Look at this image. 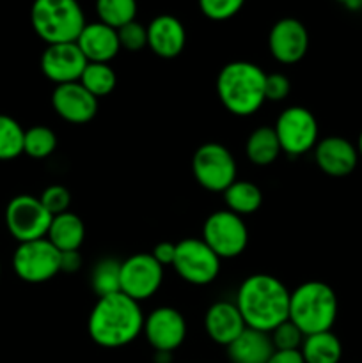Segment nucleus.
Here are the masks:
<instances>
[{
	"mask_svg": "<svg viewBox=\"0 0 362 363\" xmlns=\"http://www.w3.org/2000/svg\"><path fill=\"white\" fill-rule=\"evenodd\" d=\"M117 35H119L121 48L128 50V52H138L148 46V27L135 20L117 28Z\"/></svg>",
	"mask_w": 362,
	"mask_h": 363,
	"instance_id": "72a5a7b5",
	"label": "nucleus"
},
{
	"mask_svg": "<svg viewBox=\"0 0 362 363\" xmlns=\"http://www.w3.org/2000/svg\"><path fill=\"white\" fill-rule=\"evenodd\" d=\"M142 335L155 351L172 353L187 339V321L174 307H158L144 318Z\"/></svg>",
	"mask_w": 362,
	"mask_h": 363,
	"instance_id": "ddd939ff",
	"label": "nucleus"
},
{
	"mask_svg": "<svg viewBox=\"0 0 362 363\" xmlns=\"http://www.w3.org/2000/svg\"><path fill=\"white\" fill-rule=\"evenodd\" d=\"M192 172L204 190L224 194L236 181V160L226 145L206 142L194 152Z\"/></svg>",
	"mask_w": 362,
	"mask_h": 363,
	"instance_id": "423d86ee",
	"label": "nucleus"
},
{
	"mask_svg": "<svg viewBox=\"0 0 362 363\" xmlns=\"http://www.w3.org/2000/svg\"><path fill=\"white\" fill-rule=\"evenodd\" d=\"M277 138L283 152L302 156L318 144V121L305 106H287L275 121Z\"/></svg>",
	"mask_w": 362,
	"mask_h": 363,
	"instance_id": "1a4fd4ad",
	"label": "nucleus"
},
{
	"mask_svg": "<svg viewBox=\"0 0 362 363\" xmlns=\"http://www.w3.org/2000/svg\"><path fill=\"white\" fill-rule=\"evenodd\" d=\"M52 106L66 123L85 124L96 117L98 98H94L80 82H71L55 85L52 92Z\"/></svg>",
	"mask_w": 362,
	"mask_h": 363,
	"instance_id": "dca6fc26",
	"label": "nucleus"
},
{
	"mask_svg": "<svg viewBox=\"0 0 362 363\" xmlns=\"http://www.w3.org/2000/svg\"><path fill=\"white\" fill-rule=\"evenodd\" d=\"M85 66H87V59L77 43L48 45L41 55L43 74L57 85L80 80Z\"/></svg>",
	"mask_w": 362,
	"mask_h": 363,
	"instance_id": "2eb2a0df",
	"label": "nucleus"
},
{
	"mask_svg": "<svg viewBox=\"0 0 362 363\" xmlns=\"http://www.w3.org/2000/svg\"><path fill=\"white\" fill-rule=\"evenodd\" d=\"M99 21L112 28H121L137 16V0H96Z\"/></svg>",
	"mask_w": 362,
	"mask_h": 363,
	"instance_id": "bb28decb",
	"label": "nucleus"
},
{
	"mask_svg": "<svg viewBox=\"0 0 362 363\" xmlns=\"http://www.w3.org/2000/svg\"><path fill=\"white\" fill-rule=\"evenodd\" d=\"M336 2L343 4L346 9H351V11H357L362 7V0H336Z\"/></svg>",
	"mask_w": 362,
	"mask_h": 363,
	"instance_id": "58836bf2",
	"label": "nucleus"
},
{
	"mask_svg": "<svg viewBox=\"0 0 362 363\" xmlns=\"http://www.w3.org/2000/svg\"><path fill=\"white\" fill-rule=\"evenodd\" d=\"M170 360H172V353H162V351H156L155 363H170Z\"/></svg>",
	"mask_w": 362,
	"mask_h": 363,
	"instance_id": "ea45409f",
	"label": "nucleus"
},
{
	"mask_svg": "<svg viewBox=\"0 0 362 363\" xmlns=\"http://www.w3.org/2000/svg\"><path fill=\"white\" fill-rule=\"evenodd\" d=\"M220 262L222 259L201 238H187L176 243L172 268L192 286H209L215 282L220 273Z\"/></svg>",
	"mask_w": 362,
	"mask_h": 363,
	"instance_id": "6e6552de",
	"label": "nucleus"
},
{
	"mask_svg": "<svg viewBox=\"0 0 362 363\" xmlns=\"http://www.w3.org/2000/svg\"><path fill=\"white\" fill-rule=\"evenodd\" d=\"M290 294L291 291L279 279L256 273L240 284L234 303L247 328L270 333L290 319Z\"/></svg>",
	"mask_w": 362,
	"mask_h": 363,
	"instance_id": "f03ea898",
	"label": "nucleus"
},
{
	"mask_svg": "<svg viewBox=\"0 0 362 363\" xmlns=\"http://www.w3.org/2000/svg\"><path fill=\"white\" fill-rule=\"evenodd\" d=\"M153 257L156 259V262L165 268V266H172L174 257H176V243H170V241H162V243L156 245L151 252Z\"/></svg>",
	"mask_w": 362,
	"mask_h": 363,
	"instance_id": "c9c22d12",
	"label": "nucleus"
},
{
	"mask_svg": "<svg viewBox=\"0 0 362 363\" xmlns=\"http://www.w3.org/2000/svg\"><path fill=\"white\" fill-rule=\"evenodd\" d=\"M25 130L16 119L0 113V162H9L23 155Z\"/></svg>",
	"mask_w": 362,
	"mask_h": 363,
	"instance_id": "cd10ccee",
	"label": "nucleus"
},
{
	"mask_svg": "<svg viewBox=\"0 0 362 363\" xmlns=\"http://www.w3.org/2000/svg\"><path fill=\"white\" fill-rule=\"evenodd\" d=\"M82 85L91 92L94 98H103L109 96L116 89L117 77L116 71L110 67V64L103 62H87L84 73L80 77Z\"/></svg>",
	"mask_w": 362,
	"mask_h": 363,
	"instance_id": "a878e982",
	"label": "nucleus"
},
{
	"mask_svg": "<svg viewBox=\"0 0 362 363\" xmlns=\"http://www.w3.org/2000/svg\"><path fill=\"white\" fill-rule=\"evenodd\" d=\"M162 282L163 266L151 254H135L121 262V293L138 303L149 300Z\"/></svg>",
	"mask_w": 362,
	"mask_h": 363,
	"instance_id": "f8f14e48",
	"label": "nucleus"
},
{
	"mask_svg": "<svg viewBox=\"0 0 362 363\" xmlns=\"http://www.w3.org/2000/svg\"><path fill=\"white\" fill-rule=\"evenodd\" d=\"M337 296L332 287L319 280L300 284L290 294V321L304 335L330 332L337 319Z\"/></svg>",
	"mask_w": 362,
	"mask_h": 363,
	"instance_id": "20e7f679",
	"label": "nucleus"
},
{
	"mask_svg": "<svg viewBox=\"0 0 362 363\" xmlns=\"http://www.w3.org/2000/svg\"><path fill=\"white\" fill-rule=\"evenodd\" d=\"M141 303L124 293L98 298L87 321L89 337L105 350H119L138 339L144 328Z\"/></svg>",
	"mask_w": 362,
	"mask_h": 363,
	"instance_id": "f257e3e1",
	"label": "nucleus"
},
{
	"mask_svg": "<svg viewBox=\"0 0 362 363\" xmlns=\"http://www.w3.org/2000/svg\"><path fill=\"white\" fill-rule=\"evenodd\" d=\"M187 43L183 23L172 14H160L148 25V46L162 59L181 55Z\"/></svg>",
	"mask_w": 362,
	"mask_h": 363,
	"instance_id": "6ab92c4d",
	"label": "nucleus"
},
{
	"mask_svg": "<svg viewBox=\"0 0 362 363\" xmlns=\"http://www.w3.org/2000/svg\"><path fill=\"white\" fill-rule=\"evenodd\" d=\"M46 240L59 252L80 250L85 240L84 222H82L80 216L71 211L60 213L52 218Z\"/></svg>",
	"mask_w": 362,
	"mask_h": 363,
	"instance_id": "4be33fe9",
	"label": "nucleus"
},
{
	"mask_svg": "<svg viewBox=\"0 0 362 363\" xmlns=\"http://www.w3.org/2000/svg\"><path fill=\"white\" fill-rule=\"evenodd\" d=\"M77 45L87 59V62L109 64L110 60L116 59L121 50L119 35H117L116 28L109 27L102 21L85 25L82 34L78 35Z\"/></svg>",
	"mask_w": 362,
	"mask_h": 363,
	"instance_id": "aec40b11",
	"label": "nucleus"
},
{
	"mask_svg": "<svg viewBox=\"0 0 362 363\" xmlns=\"http://www.w3.org/2000/svg\"><path fill=\"white\" fill-rule=\"evenodd\" d=\"M283 152L273 126H259L248 135L245 142V155L248 162L258 167H268Z\"/></svg>",
	"mask_w": 362,
	"mask_h": 363,
	"instance_id": "5701e85b",
	"label": "nucleus"
},
{
	"mask_svg": "<svg viewBox=\"0 0 362 363\" xmlns=\"http://www.w3.org/2000/svg\"><path fill=\"white\" fill-rule=\"evenodd\" d=\"M57 147V135L48 126H32L25 130L23 155L34 160H45Z\"/></svg>",
	"mask_w": 362,
	"mask_h": 363,
	"instance_id": "c756f323",
	"label": "nucleus"
},
{
	"mask_svg": "<svg viewBox=\"0 0 362 363\" xmlns=\"http://www.w3.org/2000/svg\"><path fill=\"white\" fill-rule=\"evenodd\" d=\"M273 351L275 347L270 333L245 328L243 333L227 346V357L231 363H266Z\"/></svg>",
	"mask_w": 362,
	"mask_h": 363,
	"instance_id": "412c9836",
	"label": "nucleus"
},
{
	"mask_svg": "<svg viewBox=\"0 0 362 363\" xmlns=\"http://www.w3.org/2000/svg\"><path fill=\"white\" fill-rule=\"evenodd\" d=\"M272 337L273 347L279 351H291V350H300L302 342H304L305 335L302 333V330L298 328L295 323H291L290 319L284 323H280L277 328H273L270 332Z\"/></svg>",
	"mask_w": 362,
	"mask_h": 363,
	"instance_id": "7c9ffc66",
	"label": "nucleus"
},
{
	"mask_svg": "<svg viewBox=\"0 0 362 363\" xmlns=\"http://www.w3.org/2000/svg\"><path fill=\"white\" fill-rule=\"evenodd\" d=\"M0 275H2V264H0Z\"/></svg>",
	"mask_w": 362,
	"mask_h": 363,
	"instance_id": "79ce46f5",
	"label": "nucleus"
},
{
	"mask_svg": "<svg viewBox=\"0 0 362 363\" xmlns=\"http://www.w3.org/2000/svg\"><path fill=\"white\" fill-rule=\"evenodd\" d=\"M266 73L254 62L234 60L226 64L216 77V94L227 112L238 117L254 116L265 96Z\"/></svg>",
	"mask_w": 362,
	"mask_h": 363,
	"instance_id": "7ed1b4c3",
	"label": "nucleus"
},
{
	"mask_svg": "<svg viewBox=\"0 0 362 363\" xmlns=\"http://www.w3.org/2000/svg\"><path fill=\"white\" fill-rule=\"evenodd\" d=\"M245 0H199L201 13L213 21H226L236 16Z\"/></svg>",
	"mask_w": 362,
	"mask_h": 363,
	"instance_id": "2f4dec72",
	"label": "nucleus"
},
{
	"mask_svg": "<svg viewBox=\"0 0 362 363\" xmlns=\"http://www.w3.org/2000/svg\"><path fill=\"white\" fill-rule=\"evenodd\" d=\"M266 363H305V362H304V357H302L300 350H291V351L275 350Z\"/></svg>",
	"mask_w": 362,
	"mask_h": 363,
	"instance_id": "4c0bfd02",
	"label": "nucleus"
},
{
	"mask_svg": "<svg viewBox=\"0 0 362 363\" xmlns=\"http://www.w3.org/2000/svg\"><path fill=\"white\" fill-rule=\"evenodd\" d=\"M316 165L332 177H344L357 167L358 152L350 140L343 137H325L314 147Z\"/></svg>",
	"mask_w": 362,
	"mask_h": 363,
	"instance_id": "f3484780",
	"label": "nucleus"
},
{
	"mask_svg": "<svg viewBox=\"0 0 362 363\" xmlns=\"http://www.w3.org/2000/svg\"><path fill=\"white\" fill-rule=\"evenodd\" d=\"M268 48L273 59L280 64H297L309 50V32L300 20L283 18L275 21L268 34Z\"/></svg>",
	"mask_w": 362,
	"mask_h": 363,
	"instance_id": "4468645a",
	"label": "nucleus"
},
{
	"mask_svg": "<svg viewBox=\"0 0 362 363\" xmlns=\"http://www.w3.org/2000/svg\"><path fill=\"white\" fill-rule=\"evenodd\" d=\"M355 147H357L358 158H362V131H361V135H358V140H357V145H355Z\"/></svg>",
	"mask_w": 362,
	"mask_h": 363,
	"instance_id": "a19ab883",
	"label": "nucleus"
},
{
	"mask_svg": "<svg viewBox=\"0 0 362 363\" xmlns=\"http://www.w3.org/2000/svg\"><path fill=\"white\" fill-rule=\"evenodd\" d=\"M201 240L220 259H234L247 248L248 230L241 216L229 209H219L206 218Z\"/></svg>",
	"mask_w": 362,
	"mask_h": 363,
	"instance_id": "0eeeda50",
	"label": "nucleus"
},
{
	"mask_svg": "<svg viewBox=\"0 0 362 363\" xmlns=\"http://www.w3.org/2000/svg\"><path fill=\"white\" fill-rule=\"evenodd\" d=\"M41 204L45 206L46 211L52 216L60 215V213L70 211L71 206V194L66 186L62 184H52V186L45 188V191L39 197Z\"/></svg>",
	"mask_w": 362,
	"mask_h": 363,
	"instance_id": "473e14b6",
	"label": "nucleus"
},
{
	"mask_svg": "<svg viewBox=\"0 0 362 363\" xmlns=\"http://www.w3.org/2000/svg\"><path fill=\"white\" fill-rule=\"evenodd\" d=\"M13 269L27 284H43L60 273V252L46 238L18 243L13 254Z\"/></svg>",
	"mask_w": 362,
	"mask_h": 363,
	"instance_id": "9b49d317",
	"label": "nucleus"
},
{
	"mask_svg": "<svg viewBox=\"0 0 362 363\" xmlns=\"http://www.w3.org/2000/svg\"><path fill=\"white\" fill-rule=\"evenodd\" d=\"M291 92V82L286 74L283 73H270L266 74L265 96L266 101H284Z\"/></svg>",
	"mask_w": 362,
	"mask_h": 363,
	"instance_id": "f704fd0d",
	"label": "nucleus"
},
{
	"mask_svg": "<svg viewBox=\"0 0 362 363\" xmlns=\"http://www.w3.org/2000/svg\"><path fill=\"white\" fill-rule=\"evenodd\" d=\"M300 353L305 363H339L343 357V346L337 335L330 332L305 335Z\"/></svg>",
	"mask_w": 362,
	"mask_h": 363,
	"instance_id": "b1692460",
	"label": "nucleus"
},
{
	"mask_svg": "<svg viewBox=\"0 0 362 363\" xmlns=\"http://www.w3.org/2000/svg\"><path fill=\"white\" fill-rule=\"evenodd\" d=\"M53 216L46 211L39 197L16 195L6 208V225L18 243H27L46 238Z\"/></svg>",
	"mask_w": 362,
	"mask_h": 363,
	"instance_id": "9d476101",
	"label": "nucleus"
},
{
	"mask_svg": "<svg viewBox=\"0 0 362 363\" xmlns=\"http://www.w3.org/2000/svg\"><path fill=\"white\" fill-rule=\"evenodd\" d=\"M91 286L98 298L121 293V262L116 259L99 261L91 273Z\"/></svg>",
	"mask_w": 362,
	"mask_h": 363,
	"instance_id": "c85d7f7f",
	"label": "nucleus"
},
{
	"mask_svg": "<svg viewBox=\"0 0 362 363\" xmlns=\"http://www.w3.org/2000/svg\"><path fill=\"white\" fill-rule=\"evenodd\" d=\"M82 255L78 250L73 252H60V272L75 273L80 269L82 266Z\"/></svg>",
	"mask_w": 362,
	"mask_h": 363,
	"instance_id": "e433bc0d",
	"label": "nucleus"
},
{
	"mask_svg": "<svg viewBox=\"0 0 362 363\" xmlns=\"http://www.w3.org/2000/svg\"><path fill=\"white\" fill-rule=\"evenodd\" d=\"M31 21L34 32L46 45L77 43L87 25L78 0H34Z\"/></svg>",
	"mask_w": 362,
	"mask_h": 363,
	"instance_id": "39448f33",
	"label": "nucleus"
},
{
	"mask_svg": "<svg viewBox=\"0 0 362 363\" xmlns=\"http://www.w3.org/2000/svg\"><path fill=\"white\" fill-rule=\"evenodd\" d=\"M224 201L229 211L236 213L238 216H247L258 211L263 204V194L259 186H256L251 181L236 179L226 191H224Z\"/></svg>",
	"mask_w": 362,
	"mask_h": 363,
	"instance_id": "393cba45",
	"label": "nucleus"
},
{
	"mask_svg": "<svg viewBox=\"0 0 362 363\" xmlns=\"http://www.w3.org/2000/svg\"><path fill=\"white\" fill-rule=\"evenodd\" d=\"M247 328L243 315L234 301H216L204 314V330L209 339L219 346H229Z\"/></svg>",
	"mask_w": 362,
	"mask_h": 363,
	"instance_id": "a211bd4d",
	"label": "nucleus"
}]
</instances>
